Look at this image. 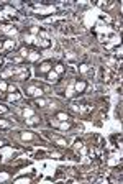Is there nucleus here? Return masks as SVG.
<instances>
[{"label": "nucleus", "instance_id": "423d86ee", "mask_svg": "<svg viewBox=\"0 0 123 184\" xmlns=\"http://www.w3.org/2000/svg\"><path fill=\"white\" fill-rule=\"evenodd\" d=\"M74 89H75L77 94H84L85 89H87V82H85V80H77L75 85H74Z\"/></svg>", "mask_w": 123, "mask_h": 184}, {"label": "nucleus", "instance_id": "a211bd4d", "mask_svg": "<svg viewBox=\"0 0 123 184\" xmlns=\"http://www.w3.org/2000/svg\"><path fill=\"white\" fill-rule=\"evenodd\" d=\"M79 71H80V72H87V71H89V64H80Z\"/></svg>", "mask_w": 123, "mask_h": 184}, {"label": "nucleus", "instance_id": "f3484780", "mask_svg": "<svg viewBox=\"0 0 123 184\" xmlns=\"http://www.w3.org/2000/svg\"><path fill=\"white\" fill-rule=\"evenodd\" d=\"M23 115H25V118H28V117H31V115H34V113H33V110H30V108H25V110H23Z\"/></svg>", "mask_w": 123, "mask_h": 184}, {"label": "nucleus", "instance_id": "2eb2a0df", "mask_svg": "<svg viewBox=\"0 0 123 184\" xmlns=\"http://www.w3.org/2000/svg\"><path fill=\"white\" fill-rule=\"evenodd\" d=\"M57 126H59L61 130H67V128H71V123H67V122H59V125H57Z\"/></svg>", "mask_w": 123, "mask_h": 184}, {"label": "nucleus", "instance_id": "ddd939ff", "mask_svg": "<svg viewBox=\"0 0 123 184\" xmlns=\"http://www.w3.org/2000/svg\"><path fill=\"white\" fill-rule=\"evenodd\" d=\"M46 104L48 102H46L44 99H39V97H36V100H34V105L36 107H46Z\"/></svg>", "mask_w": 123, "mask_h": 184}, {"label": "nucleus", "instance_id": "6ab92c4d", "mask_svg": "<svg viewBox=\"0 0 123 184\" xmlns=\"http://www.w3.org/2000/svg\"><path fill=\"white\" fill-rule=\"evenodd\" d=\"M82 148H84V143L80 140H75V150H82Z\"/></svg>", "mask_w": 123, "mask_h": 184}, {"label": "nucleus", "instance_id": "5701e85b", "mask_svg": "<svg viewBox=\"0 0 123 184\" xmlns=\"http://www.w3.org/2000/svg\"><path fill=\"white\" fill-rule=\"evenodd\" d=\"M3 97H5V94H3L2 90H0V99H3Z\"/></svg>", "mask_w": 123, "mask_h": 184}, {"label": "nucleus", "instance_id": "39448f33", "mask_svg": "<svg viewBox=\"0 0 123 184\" xmlns=\"http://www.w3.org/2000/svg\"><path fill=\"white\" fill-rule=\"evenodd\" d=\"M34 43H36V46H38L39 49H44V48H49V46H51V41H49L48 38H41V36H38Z\"/></svg>", "mask_w": 123, "mask_h": 184}, {"label": "nucleus", "instance_id": "f8f14e48", "mask_svg": "<svg viewBox=\"0 0 123 184\" xmlns=\"http://www.w3.org/2000/svg\"><path fill=\"white\" fill-rule=\"evenodd\" d=\"M51 138L57 143V146H66V145H67L66 140H62V138H57V136H52V135H51Z\"/></svg>", "mask_w": 123, "mask_h": 184}, {"label": "nucleus", "instance_id": "f03ea898", "mask_svg": "<svg viewBox=\"0 0 123 184\" xmlns=\"http://www.w3.org/2000/svg\"><path fill=\"white\" fill-rule=\"evenodd\" d=\"M52 69V64H51V61H43V62H39V64H36V74L38 76H46L49 71Z\"/></svg>", "mask_w": 123, "mask_h": 184}, {"label": "nucleus", "instance_id": "20e7f679", "mask_svg": "<svg viewBox=\"0 0 123 184\" xmlns=\"http://www.w3.org/2000/svg\"><path fill=\"white\" fill-rule=\"evenodd\" d=\"M28 77H30V69L28 67H20L18 71L15 72L13 80H26Z\"/></svg>", "mask_w": 123, "mask_h": 184}, {"label": "nucleus", "instance_id": "aec40b11", "mask_svg": "<svg viewBox=\"0 0 123 184\" xmlns=\"http://www.w3.org/2000/svg\"><path fill=\"white\" fill-rule=\"evenodd\" d=\"M21 138L23 140H31V138H34L31 133H21Z\"/></svg>", "mask_w": 123, "mask_h": 184}, {"label": "nucleus", "instance_id": "9d476101", "mask_svg": "<svg viewBox=\"0 0 123 184\" xmlns=\"http://www.w3.org/2000/svg\"><path fill=\"white\" fill-rule=\"evenodd\" d=\"M67 118H69V115L64 113V112H57L56 113V120H59V122H66Z\"/></svg>", "mask_w": 123, "mask_h": 184}, {"label": "nucleus", "instance_id": "f257e3e1", "mask_svg": "<svg viewBox=\"0 0 123 184\" xmlns=\"http://www.w3.org/2000/svg\"><path fill=\"white\" fill-rule=\"evenodd\" d=\"M25 92H26V97H39L43 94V87H41V85H36V84H31L25 89Z\"/></svg>", "mask_w": 123, "mask_h": 184}, {"label": "nucleus", "instance_id": "6e6552de", "mask_svg": "<svg viewBox=\"0 0 123 184\" xmlns=\"http://www.w3.org/2000/svg\"><path fill=\"white\" fill-rule=\"evenodd\" d=\"M38 123H39V118L36 115H31V117L26 118V125H38Z\"/></svg>", "mask_w": 123, "mask_h": 184}, {"label": "nucleus", "instance_id": "7ed1b4c3", "mask_svg": "<svg viewBox=\"0 0 123 184\" xmlns=\"http://www.w3.org/2000/svg\"><path fill=\"white\" fill-rule=\"evenodd\" d=\"M15 46H16V41H15V39H11V38H5V39H3V48H2V53H3V54L13 53Z\"/></svg>", "mask_w": 123, "mask_h": 184}, {"label": "nucleus", "instance_id": "412c9836", "mask_svg": "<svg viewBox=\"0 0 123 184\" xmlns=\"http://www.w3.org/2000/svg\"><path fill=\"white\" fill-rule=\"evenodd\" d=\"M8 112V107L7 105H0V113H7Z\"/></svg>", "mask_w": 123, "mask_h": 184}, {"label": "nucleus", "instance_id": "dca6fc26", "mask_svg": "<svg viewBox=\"0 0 123 184\" xmlns=\"http://www.w3.org/2000/svg\"><path fill=\"white\" fill-rule=\"evenodd\" d=\"M0 128H10V122H7V120H2V118H0Z\"/></svg>", "mask_w": 123, "mask_h": 184}, {"label": "nucleus", "instance_id": "4be33fe9", "mask_svg": "<svg viewBox=\"0 0 123 184\" xmlns=\"http://www.w3.org/2000/svg\"><path fill=\"white\" fill-rule=\"evenodd\" d=\"M2 48H3V38H0V51H2Z\"/></svg>", "mask_w": 123, "mask_h": 184}, {"label": "nucleus", "instance_id": "1a4fd4ad", "mask_svg": "<svg viewBox=\"0 0 123 184\" xmlns=\"http://www.w3.org/2000/svg\"><path fill=\"white\" fill-rule=\"evenodd\" d=\"M18 99H20V92L16 90V89L11 92V94H8V100L10 102H15V100H18Z\"/></svg>", "mask_w": 123, "mask_h": 184}, {"label": "nucleus", "instance_id": "9b49d317", "mask_svg": "<svg viewBox=\"0 0 123 184\" xmlns=\"http://www.w3.org/2000/svg\"><path fill=\"white\" fill-rule=\"evenodd\" d=\"M64 71H66V66H64L62 62H57V64L54 66V72H57V74H62Z\"/></svg>", "mask_w": 123, "mask_h": 184}, {"label": "nucleus", "instance_id": "4468645a", "mask_svg": "<svg viewBox=\"0 0 123 184\" xmlns=\"http://www.w3.org/2000/svg\"><path fill=\"white\" fill-rule=\"evenodd\" d=\"M0 90H2L3 94H5V92H7V90H8V84L5 82V80H0Z\"/></svg>", "mask_w": 123, "mask_h": 184}, {"label": "nucleus", "instance_id": "0eeeda50", "mask_svg": "<svg viewBox=\"0 0 123 184\" xmlns=\"http://www.w3.org/2000/svg\"><path fill=\"white\" fill-rule=\"evenodd\" d=\"M46 79H48L49 82H52V84H57V82H59V74L54 72V71L51 69V71H49L48 74H46Z\"/></svg>", "mask_w": 123, "mask_h": 184}]
</instances>
